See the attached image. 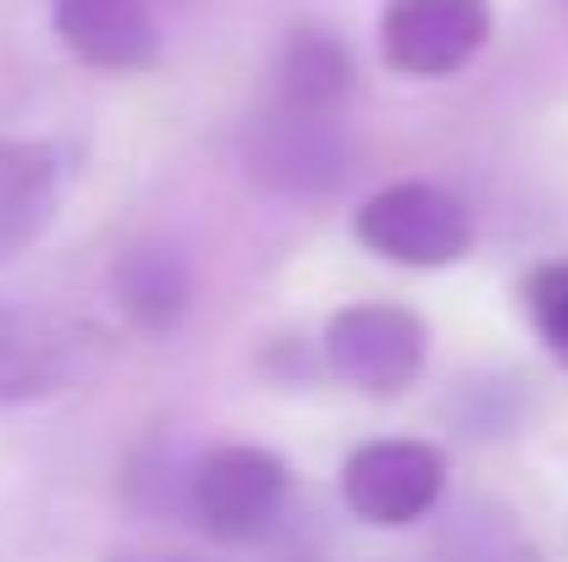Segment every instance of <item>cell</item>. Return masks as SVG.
Here are the masks:
<instances>
[{
    "instance_id": "3",
    "label": "cell",
    "mask_w": 568,
    "mask_h": 562,
    "mask_svg": "<svg viewBox=\"0 0 568 562\" xmlns=\"http://www.w3.org/2000/svg\"><path fill=\"white\" fill-rule=\"evenodd\" d=\"M321 348H326V370L343 386L365 397H397L425 370L430 331L419 315L397 304H348L326 320Z\"/></svg>"
},
{
    "instance_id": "8",
    "label": "cell",
    "mask_w": 568,
    "mask_h": 562,
    "mask_svg": "<svg viewBox=\"0 0 568 562\" xmlns=\"http://www.w3.org/2000/svg\"><path fill=\"white\" fill-rule=\"evenodd\" d=\"M61 44L100 72H144L161 55L150 0H50Z\"/></svg>"
},
{
    "instance_id": "5",
    "label": "cell",
    "mask_w": 568,
    "mask_h": 562,
    "mask_svg": "<svg viewBox=\"0 0 568 562\" xmlns=\"http://www.w3.org/2000/svg\"><path fill=\"white\" fill-rule=\"evenodd\" d=\"M491 39V0H392L381 11V55L403 78H453Z\"/></svg>"
},
{
    "instance_id": "2",
    "label": "cell",
    "mask_w": 568,
    "mask_h": 562,
    "mask_svg": "<svg viewBox=\"0 0 568 562\" xmlns=\"http://www.w3.org/2000/svg\"><path fill=\"white\" fill-rule=\"evenodd\" d=\"M354 232L371 254L408 270H447L475 243V221L464 198H453L436 183H392L371 193L354 215Z\"/></svg>"
},
{
    "instance_id": "6",
    "label": "cell",
    "mask_w": 568,
    "mask_h": 562,
    "mask_svg": "<svg viewBox=\"0 0 568 562\" xmlns=\"http://www.w3.org/2000/svg\"><path fill=\"white\" fill-rule=\"evenodd\" d=\"M287 497V469L276 452L232 441L193 469V513L215 541H254Z\"/></svg>"
},
{
    "instance_id": "7",
    "label": "cell",
    "mask_w": 568,
    "mask_h": 562,
    "mask_svg": "<svg viewBox=\"0 0 568 562\" xmlns=\"http://www.w3.org/2000/svg\"><path fill=\"white\" fill-rule=\"evenodd\" d=\"M248 172L276 193H326V187L343 177V144L332 133L326 116L315 111H287L276 105L271 116H260L248 127Z\"/></svg>"
},
{
    "instance_id": "1",
    "label": "cell",
    "mask_w": 568,
    "mask_h": 562,
    "mask_svg": "<svg viewBox=\"0 0 568 562\" xmlns=\"http://www.w3.org/2000/svg\"><path fill=\"white\" fill-rule=\"evenodd\" d=\"M111 343L100 326L55 309H0V408L44 402L105 370Z\"/></svg>"
},
{
    "instance_id": "11",
    "label": "cell",
    "mask_w": 568,
    "mask_h": 562,
    "mask_svg": "<svg viewBox=\"0 0 568 562\" xmlns=\"http://www.w3.org/2000/svg\"><path fill=\"white\" fill-rule=\"evenodd\" d=\"M354 89V61H348V44H337L332 33H293L287 50H282V67H276V105L287 111H315V116H332V105Z\"/></svg>"
},
{
    "instance_id": "9",
    "label": "cell",
    "mask_w": 568,
    "mask_h": 562,
    "mask_svg": "<svg viewBox=\"0 0 568 562\" xmlns=\"http://www.w3.org/2000/svg\"><path fill=\"white\" fill-rule=\"evenodd\" d=\"M61 204V161L39 139H0V259L44 237Z\"/></svg>"
},
{
    "instance_id": "4",
    "label": "cell",
    "mask_w": 568,
    "mask_h": 562,
    "mask_svg": "<svg viewBox=\"0 0 568 562\" xmlns=\"http://www.w3.org/2000/svg\"><path fill=\"white\" fill-rule=\"evenodd\" d=\"M447 491V458L430 441H365L348 452L343 463V502L354 508V519L376 524V530H403L414 519H425Z\"/></svg>"
},
{
    "instance_id": "12",
    "label": "cell",
    "mask_w": 568,
    "mask_h": 562,
    "mask_svg": "<svg viewBox=\"0 0 568 562\" xmlns=\"http://www.w3.org/2000/svg\"><path fill=\"white\" fill-rule=\"evenodd\" d=\"M525 304H530V320H536V331L547 337V348L568 359V265L564 259L530 270V282H525Z\"/></svg>"
},
{
    "instance_id": "10",
    "label": "cell",
    "mask_w": 568,
    "mask_h": 562,
    "mask_svg": "<svg viewBox=\"0 0 568 562\" xmlns=\"http://www.w3.org/2000/svg\"><path fill=\"white\" fill-rule=\"evenodd\" d=\"M111 287H116V304L122 315L139 326V331H172L183 320L193 298V276L189 259L166 243H139L116 259L111 270Z\"/></svg>"
}]
</instances>
